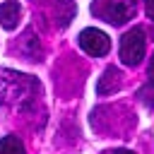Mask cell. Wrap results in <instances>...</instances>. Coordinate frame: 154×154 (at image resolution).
Listing matches in <instances>:
<instances>
[{
	"mask_svg": "<svg viewBox=\"0 0 154 154\" xmlns=\"http://www.w3.org/2000/svg\"><path fill=\"white\" fill-rule=\"evenodd\" d=\"M19 17H22V7L17 0H5L0 5V26L12 31L17 24H19Z\"/></svg>",
	"mask_w": 154,
	"mask_h": 154,
	"instance_id": "obj_5",
	"label": "cell"
},
{
	"mask_svg": "<svg viewBox=\"0 0 154 154\" xmlns=\"http://www.w3.org/2000/svg\"><path fill=\"white\" fill-rule=\"evenodd\" d=\"M144 7H147V14H149V19L154 22V0H144Z\"/></svg>",
	"mask_w": 154,
	"mask_h": 154,
	"instance_id": "obj_10",
	"label": "cell"
},
{
	"mask_svg": "<svg viewBox=\"0 0 154 154\" xmlns=\"http://www.w3.org/2000/svg\"><path fill=\"white\" fill-rule=\"evenodd\" d=\"M106 154H135V152H130V149H111Z\"/></svg>",
	"mask_w": 154,
	"mask_h": 154,
	"instance_id": "obj_12",
	"label": "cell"
},
{
	"mask_svg": "<svg viewBox=\"0 0 154 154\" xmlns=\"http://www.w3.org/2000/svg\"><path fill=\"white\" fill-rule=\"evenodd\" d=\"M91 12L96 17H101L103 22L120 26V24H125V22H130L135 17L137 0H94Z\"/></svg>",
	"mask_w": 154,
	"mask_h": 154,
	"instance_id": "obj_2",
	"label": "cell"
},
{
	"mask_svg": "<svg viewBox=\"0 0 154 154\" xmlns=\"http://www.w3.org/2000/svg\"><path fill=\"white\" fill-rule=\"evenodd\" d=\"M79 48H82L84 53L94 55V58H101V55L108 53L111 41H108V36H106L103 31L89 26V29H82V31H79Z\"/></svg>",
	"mask_w": 154,
	"mask_h": 154,
	"instance_id": "obj_4",
	"label": "cell"
},
{
	"mask_svg": "<svg viewBox=\"0 0 154 154\" xmlns=\"http://www.w3.org/2000/svg\"><path fill=\"white\" fill-rule=\"evenodd\" d=\"M0 154H26V152H24V144H22L19 137L7 135V137L0 140Z\"/></svg>",
	"mask_w": 154,
	"mask_h": 154,
	"instance_id": "obj_8",
	"label": "cell"
},
{
	"mask_svg": "<svg viewBox=\"0 0 154 154\" xmlns=\"http://www.w3.org/2000/svg\"><path fill=\"white\" fill-rule=\"evenodd\" d=\"M38 94V82H34L29 75L0 70V106L5 108H29Z\"/></svg>",
	"mask_w": 154,
	"mask_h": 154,
	"instance_id": "obj_1",
	"label": "cell"
},
{
	"mask_svg": "<svg viewBox=\"0 0 154 154\" xmlns=\"http://www.w3.org/2000/svg\"><path fill=\"white\" fill-rule=\"evenodd\" d=\"M147 75H149V84H154V53H152V60H149V70H147Z\"/></svg>",
	"mask_w": 154,
	"mask_h": 154,
	"instance_id": "obj_11",
	"label": "cell"
},
{
	"mask_svg": "<svg viewBox=\"0 0 154 154\" xmlns=\"http://www.w3.org/2000/svg\"><path fill=\"white\" fill-rule=\"evenodd\" d=\"M24 43H29V48H26L29 60H41V48H38V41L34 38V34H31V31H26V34H24Z\"/></svg>",
	"mask_w": 154,
	"mask_h": 154,
	"instance_id": "obj_9",
	"label": "cell"
},
{
	"mask_svg": "<svg viewBox=\"0 0 154 154\" xmlns=\"http://www.w3.org/2000/svg\"><path fill=\"white\" fill-rule=\"evenodd\" d=\"M53 12H55V22H58V26H67L70 19L75 17V2H72V0H58Z\"/></svg>",
	"mask_w": 154,
	"mask_h": 154,
	"instance_id": "obj_7",
	"label": "cell"
},
{
	"mask_svg": "<svg viewBox=\"0 0 154 154\" xmlns=\"http://www.w3.org/2000/svg\"><path fill=\"white\" fill-rule=\"evenodd\" d=\"M120 77H123V75H120V70H118V67H106V72L99 77L96 91H99L101 96L118 91V89H120Z\"/></svg>",
	"mask_w": 154,
	"mask_h": 154,
	"instance_id": "obj_6",
	"label": "cell"
},
{
	"mask_svg": "<svg viewBox=\"0 0 154 154\" xmlns=\"http://www.w3.org/2000/svg\"><path fill=\"white\" fill-rule=\"evenodd\" d=\"M144 48H147V38H144V31L140 26L130 29L123 38H120V60L125 65H140L142 58H144Z\"/></svg>",
	"mask_w": 154,
	"mask_h": 154,
	"instance_id": "obj_3",
	"label": "cell"
}]
</instances>
